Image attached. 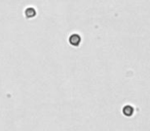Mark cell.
Segmentation results:
<instances>
[{"label": "cell", "mask_w": 150, "mask_h": 131, "mask_svg": "<svg viewBox=\"0 0 150 131\" xmlns=\"http://www.w3.org/2000/svg\"><path fill=\"white\" fill-rule=\"evenodd\" d=\"M133 112H134L133 106H125V108H123V114H125V116H132Z\"/></svg>", "instance_id": "2"}, {"label": "cell", "mask_w": 150, "mask_h": 131, "mask_svg": "<svg viewBox=\"0 0 150 131\" xmlns=\"http://www.w3.org/2000/svg\"><path fill=\"white\" fill-rule=\"evenodd\" d=\"M69 40H70L69 42L74 46H78L80 43V37L78 35H72Z\"/></svg>", "instance_id": "1"}]
</instances>
